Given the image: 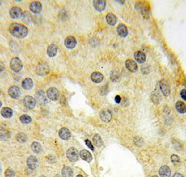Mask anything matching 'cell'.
<instances>
[{
	"label": "cell",
	"instance_id": "cell-25",
	"mask_svg": "<svg viewBox=\"0 0 186 177\" xmlns=\"http://www.w3.org/2000/svg\"><path fill=\"white\" fill-rule=\"evenodd\" d=\"M13 110L9 107H4L1 110V114L5 118H9L12 117Z\"/></svg>",
	"mask_w": 186,
	"mask_h": 177
},
{
	"label": "cell",
	"instance_id": "cell-43",
	"mask_svg": "<svg viewBox=\"0 0 186 177\" xmlns=\"http://www.w3.org/2000/svg\"><path fill=\"white\" fill-rule=\"evenodd\" d=\"M1 94H2V91H1V90H0V95H1Z\"/></svg>",
	"mask_w": 186,
	"mask_h": 177
},
{
	"label": "cell",
	"instance_id": "cell-7",
	"mask_svg": "<svg viewBox=\"0 0 186 177\" xmlns=\"http://www.w3.org/2000/svg\"><path fill=\"white\" fill-rule=\"evenodd\" d=\"M27 167L32 170H36L39 165L38 159H37L35 156L31 155V156L27 158Z\"/></svg>",
	"mask_w": 186,
	"mask_h": 177
},
{
	"label": "cell",
	"instance_id": "cell-40",
	"mask_svg": "<svg viewBox=\"0 0 186 177\" xmlns=\"http://www.w3.org/2000/svg\"><path fill=\"white\" fill-rule=\"evenodd\" d=\"M173 177H183V176L182 175V174H180L179 173H176V174H174Z\"/></svg>",
	"mask_w": 186,
	"mask_h": 177
},
{
	"label": "cell",
	"instance_id": "cell-2",
	"mask_svg": "<svg viewBox=\"0 0 186 177\" xmlns=\"http://www.w3.org/2000/svg\"><path fill=\"white\" fill-rule=\"evenodd\" d=\"M10 67L14 72H19L23 68L22 62L18 57H13L11 60Z\"/></svg>",
	"mask_w": 186,
	"mask_h": 177
},
{
	"label": "cell",
	"instance_id": "cell-14",
	"mask_svg": "<svg viewBox=\"0 0 186 177\" xmlns=\"http://www.w3.org/2000/svg\"><path fill=\"white\" fill-rule=\"evenodd\" d=\"M30 9L34 14H39L42 10V5L39 2H33L30 5Z\"/></svg>",
	"mask_w": 186,
	"mask_h": 177
},
{
	"label": "cell",
	"instance_id": "cell-24",
	"mask_svg": "<svg viewBox=\"0 0 186 177\" xmlns=\"http://www.w3.org/2000/svg\"><path fill=\"white\" fill-rule=\"evenodd\" d=\"M106 21H107L108 24L111 26H114L117 23L116 16L114 14H111V13H109V14H108L107 15H106Z\"/></svg>",
	"mask_w": 186,
	"mask_h": 177
},
{
	"label": "cell",
	"instance_id": "cell-38",
	"mask_svg": "<svg viewBox=\"0 0 186 177\" xmlns=\"http://www.w3.org/2000/svg\"><path fill=\"white\" fill-rule=\"evenodd\" d=\"M4 69H5V66H4V62L0 60V72H3V71L4 70Z\"/></svg>",
	"mask_w": 186,
	"mask_h": 177
},
{
	"label": "cell",
	"instance_id": "cell-17",
	"mask_svg": "<svg viewBox=\"0 0 186 177\" xmlns=\"http://www.w3.org/2000/svg\"><path fill=\"white\" fill-rule=\"evenodd\" d=\"M117 32L119 36H120L121 37H126L128 34V30H127V27L123 24H120L118 27H117Z\"/></svg>",
	"mask_w": 186,
	"mask_h": 177
},
{
	"label": "cell",
	"instance_id": "cell-45",
	"mask_svg": "<svg viewBox=\"0 0 186 177\" xmlns=\"http://www.w3.org/2000/svg\"><path fill=\"white\" fill-rule=\"evenodd\" d=\"M41 177H46V176H41Z\"/></svg>",
	"mask_w": 186,
	"mask_h": 177
},
{
	"label": "cell",
	"instance_id": "cell-37",
	"mask_svg": "<svg viewBox=\"0 0 186 177\" xmlns=\"http://www.w3.org/2000/svg\"><path fill=\"white\" fill-rule=\"evenodd\" d=\"M180 97L183 100H185L186 101V89H183L181 91H180Z\"/></svg>",
	"mask_w": 186,
	"mask_h": 177
},
{
	"label": "cell",
	"instance_id": "cell-42",
	"mask_svg": "<svg viewBox=\"0 0 186 177\" xmlns=\"http://www.w3.org/2000/svg\"><path fill=\"white\" fill-rule=\"evenodd\" d=\"M2 102H1V101H0V107H2Z\"/></svg>",
	"mask_w": 186,
	"mask_h": 177
},
{
	"label": "cell",
	"instance_id": "cell-12",
	"mask_svg": "<svg viewBox=\"0 0 186 177\" xmlns=\"http://www.w3.org/2000/svg\"><path fill=\"white\" fill-rule=\"evenodd\" d=\"M9 95L13 99H18L20 95V91L17 86H11L9 89Z\"/></svg>",
	"mask_w": 186,
	"mask_h": 177
},
{
	"label": "cell",
	"instance_id": "cell-13",
	"mask_svg": "<svg viewBox=\"0 0 186 177\" xmlns=\"http://www.w3.org/2000/svg\"><path fill=\"white\" fill-rule=\"evenodd\" d=\"M93 6L98 11H102L105 9L106 2L104 0H95L93 2Z\"/></svg>",
	"mask_w": 186,
	"mask_h": 177
},
{
	"label": "cell",
	"instance_id": "cell-36",
	"mask_svg": "<svg viewBox=\"0 0 186 177\" xmlns=\"http://www.w3.org/2000/svg\"><path fill=\"white\" fill-rule=\"evenodd\" d=\"M85 142H86V146L89 148V149H91L92 150H94V146H93V145L92 144L91 141H90V140L88 139H86V141H85Z\"/></svg>",
	"mask_w": 186,
	"mask_h": 177
},
{
	"label": "cell",
	"instance_id": "cell-6",
	"mask_svg": "<svg viewBox=\"0 0 186 177\" xmlns=\"http://www.w3.org/2000/svg\"><path fill=\"white\" fill-rule=\"evenodd\" d=\"M23 103L27 109H33L36 106V99L31 96H26L24 98Z\"/></svg>",
	"mask_w": 186,
	"mask_h": 177
},
{
	"label": "cell",
	"instance_id": "cell-35",
	"mask_svg": "<svg viewBox=\"0 0 186 177\" xmlns=\"http://www.w3.org/2000/svg\"><path fill=\"white\" fill-rule=\"evenodd\" d=\"M119 78V76H117V72L116 71H112L111 73V79L113 81H117Z\"/></svg>",
	"mask_w": 186,
	"mask_h": 177
},
{
	"label": "cell",
	"instance_id": "cell-27",
	"mask_svg": "<svg viewBox=\"0 0 186 177\" xmlns=\"http://www.w3.org/2000/svg\"><path fill=\"white\" fill-rule=\"evenodd\" d=\"M73 170L72 169L67 166L64 167L62 170V177H73Z\"/></svg>",
	"mask_w": 186,
	"mask_h": 177
},
{
	"label": "cell",
	"instance_id": "cell-34",
	"mask_svg": "<svg viewBox=\"0 0 186 177\" xmlns=\"http://www.w3.org/2000/svg\"><path fill=\"white\" fill-rule=\"evenodd\" d=\"M171 160L174 165H176V164H179L180 162V158L176 155H172L171 156Z\"/></svg>",
	"mask_w": 186,
	"mask_h": 177
},
{
	"label": "cell",
	"instance_id": "cell-18",
	"mask_svg": "<svg viewBox=\"0 0 186 177\" xmlns=\"http://www.w3.org/2000/svg\"><path fill=\"white\" fill-rule=\"evenodd\" d=\"M59 136L63 140H68L71 137V133L67 128H62L60 129Z\"/></svg>",
	"mask_w": 186,
	"mask_h": 177
},
{
	"label": "cell",
	"instance_id": "cell-23",
	"mask_svg": "<svg viewBox=\"0 0 186 177\" xmlns=\"http://www.w3.org/2000/svg\"><path fill=\"white\" fill-rule=\"evenodd\" d=\"M134 59L138 63L142 64L146 61V55L142 51H137L134 53Z\"/></svg>",
	"mask_w": 186,
	"mask_h": 177
},
{
	"label": "cell",
	"instance_id": "cell-31",
	"mask_svg": "<svg viewBox=\"0 0 186 177\" xmlns=\"http://www.w3.org/2000/svg\"><path fill=\"white\" fill-rule=\"evenodd\" d=\"M20 120L21 121V123H23L24 124H28V123H31L32 118L29 116L24 114V115H22L20 116Z\"/></svg>",
	"mask_w": 186,
	"mask_h": 177
},
{
	"label": "cell",
	"instance_id": "cell-41",
	"mask_svg": "<svg viewBox=\"0 0 186 177\" xmlns=\"http://www.w3.org/2000/svg\"><path fill=\"white\" fill-rule=\"evenodd\" d=\"M76 177H83V176L82 175H81V174H78V175L76 176Z\"/></svg>",
	"mask_w": 186,
	"mask_h": 177
},
{
	"label": "cell",
	"instance_id": "cell-9",
	"mask_svg": "<svg viewBox=\"0 0 186 177\" xmlns=\"http://www.w3.org/2000/svg\"><path fill=\"white\" fill-rule=\"evenodd\" d=\"M77 44L76 39L74 36H70L66 37L65 40V45L69 49H73L76 47Z\"/></svg>",
	"mask_w": 186,
	"mask_h": 177
},
{
	"label": "cell",
	"instance_id": "cell-16",
	"mask_svg": "<svg viewBox=\"0 0 186 177\" xmlns=\"http://www.w3.org/2000/svg\"><path fill=\"white\" fill-rule=\"evenodd\" d=\"M80 157L81 158L82 160H83L85 161H86L87 162H90L92 160V156L88 150H82L81 152H80Z\"/></svg>",
	"mask_w": 186,
	"mask_h": 177
},
{
	"label": "cell",
	"instance_id": "cell-19",
	"mask_svg": "<svg viewBox=\"0 0 186 177\" xmlns=\"http://www.w3.org/2000/svg\"><path fill=\"white\" fill-rule=\"evenodd\" d=\"M159 176L161 177H170L171 176V170L166 165L162 166L159 170Z\"/></svg>",
	"mask_w": 186,
	"mask_h": 177
},
{
	"label": "cell",
	"instance_id": "cell-4",
	"mask_svg": "<svg viewBox=\"0 0 186 177\" xmlns=\"http://www.w3.org/2000/svg\"><path fill=\"white\" fill-rule=\"evenodd\" d=\"M36 72L40 76H46L50 72V68L46 62H41L37 65Z\"/></svg>",
	"mask_w": 186,
	"mask_h": 177
},
{
	"label": "cell",
	"instance_id": "cell-20",
	"mask_svg": "<svg viewBox=\"0 0 186 177\" xmlns=\"http://www.w3.org/2000/svg\"><path fill=\"white\" fill-rule=\"evenodd\" d=\"M36 99L39 104L44 105L46 103V97L45 95L44 92L43 91H39L36 93Z\"/></svg>",
	"mask_w": 186,
	"mask_h": 177
},
{
	"label": "cell",
	"instance_id": "cell-33",
	"mask_svg": "<svg viewBox=\"0 0 186 177\" xmlns=\"http://www.w3.org/2000/svg\"><path fill=\"white\" fill-rule=\"evenodd\" d=\"M4 174L6 177H14L15 176L14 171L11 170V169H7V170L5 171Z\"/></svg>",
	"mask_w": 186,
	"mask_h": 177
},
{
	"label": "cell",
	"instance_id": "cell-1",
	"mask_svg": "<svg viewBox=\"0 0 186 177\" xmlns=\"http://www.w3.org/2000/svg\"><path fill=\"white\" fill-rule=\"evenodd\" d=\"M9 32L15 37L21 39L27 35L28 29L26 26L19 23H12L9 26Z\"/></svg>",
	"mask_w": 186,
	"mask_h": 177
},
{
	"label": "cell",
	"instance_id": "cell-15",
	"mask_svg": "<svg viewBox=\"0 0 186 177\" xmlns=\"http://www.w3.org/2000/svg\"><path fill=\"white\" fill-rule=\"evenodd\" d=\"M159 87H160V90L163 94L164 96H168L170 94V88L169 84L167 83V82L165 81H162L159 83Z\"/></svg>",
	"mask_w": 186,
	"mask_h": 177
},
{
	"label": "cell",
	"instance_id": "cell-28",
	"mask_svg": "<svg viewBox=\"0 0 186 177\" xmlns=\"http://www.w3.org/2000/svg\"><path fill=\"white\" fill-rule=\"evenodd\" d=\"M176 109L177 112L180 113H186V106L181 101H178L176 104Z\"/></svg>",
	"mask_w": 186,
	"mask_h": 177
},
{
	"label": "cell",
	"instance_id": "cell-8",
	"mask_svg": "<svg viewBox=\"0 0 186 177\" xmlns=\"http://www.w3.org/2000/svg\"><path fill=\"white\" fill-rule=\"evenodd\" d=\"M10 16L13 19H18L23 15V11L18 6L12 7L9 11Z\"/></svg>",
	"mask_w": 186,
	"mask_h": 177
},
{
	"label": "cell",
	"instance_id": "cell-5",
	"mask_svg": "<svg viewBox=\"0 0 186 177\" xmlns=\"http://www.w3.org/2000/svg\"><path fill=\"white\" fill-rule=\"evenodd\" d=\"M46 95L48 98L50 99V100H53V101L57 100L58 98H59V96H60L58 90L55 88H53H53H50L49 89L47 90Z\"/></svg>",
	"mask_w": 186,
	"mask_h": 177
},
{
	"label": "cell",
	"instance_id": "cell-26",
	"mask_svg": "<svg viewBox=\"0 0 186 177\" xmlns=\"http://www.w3.org/2000/svg\"><path fill=\"white\" fill-rule=\"evenodd\" d=\"M22 87L25 90H30L33 87V81L30 78H26L22 82Z\"/></svg>",
	"mask_w": 186,
	"mask_h": 177
},
{
	"label": "cell",
	"instance_id": "cell-21",
	"mask_svg": "<svg viewBox=\"0 0 186 177\" xmlns=\"http://www.w3.org/2000/svg\"><path fill=\"white\" fill-rule=\"evenodd\" d=\"M91 80L95 83H99L103 81L104 76L100 72H93L91 74Z\"/></svg>",
	"mask_w": 186,
	"mask_h": 177
},
{
	"label": "cell",
	"instance_id": "cell-10",
	"mask_svg": "<svg viewBox=\"0 0 186 177\" xmlns=\"http://www.w3.org/2000/svg\"><path fill=\"white\" fill-rule=\"evenodd\" d=\"M100 118L103 122L104 123H109L112 119V114L109 110L104 109L100 113Z\"/></svg>",
	"mask_w": 186,
	"mask_h": 177
},
{
	"label": "cell",
	"instance_id": "cell-22",
	"mask_svg": "<svg viewBox=\"0 0 186 177\" xmlns=\"http://www.w3.org/2000/svg\"><path fill=\"white\" fill-rule=\"evenodd\" d=\"M57 53V46L55 44H51L47 49V54L49 57H55Z\"/></svg>",
	"mask_w": 186,
	"mask_h": 177
},
{
	"label": "cell",
	"instance_id": "cell-32",
	"mask_svg": "<svg viewBox=\"0 0 186 177\" xmlns=\"http://www.w3.org/2000/svg\"><path fill=\"white\" fill-rule=\"evenodd\" d=\"M16 139L18 142H20V143H24V142L26 141L27 137L24 133H20L16 135Z\"/></svg>",
	"mask_w": 186,
	"mask_h": 177
},
{
	"label": "cell",
	"instance_id": "cell-11",
	"mask_svg": "<svg viewBox=\"0 0 186 177\" xmlns=\"http://www.w3.org/2000/svg\"><path fill=\"white\" fill-rule=\"evenodd\" d=\"M125 67L129 72H135L138 70V65L136 62L132 60H127L125 62Z\"/></svg>",
	"mask_w": 186,
	"mask_h": 177
},
{
	"label": "cell",
	"instance_id": "cell-44",
	"mask_svg": "<svg viewBox=\"0 0 186 177\" xmlns=\"http://www.w3.org/2000/svg\"><path fill=\"white\" fill-rule=\"evenodd\" d=\"M153 177H158V176H153Z\"/></svg>",
	"mask_w": 186,
	"mask_h": 177
},
{
	"label": "cell",
	"instance_id": "cell-39",
	"mask_svg": "<svg viewBox=\"0 0 186 177\" xmlns=\"http://www.w3.org/2000/svg\"><path fill=\"white\" fill-rule=\"evenodd\" d=\"M115 102L117 103V104H119L121 102V97L119 95H116L115 97Z\"/></svg>",
	"mask_w": 186,
	"mask_h": 177
},
{
	"label": "cell",
	"instance_id": "cell-29",
	"mask_svg": "<svg viewBox=\"0 0 186 177\" xmlns=\"http://www.w3.org/2000/svg\"><path fill=\"white\" fill-rule=\"evenodd\" d=\"M93 142H94L95 146H96L98 148L102 147V145H103L102 139L98 134H95V136L93 137Z\"/></svg>",
	"mask_w": 186,
	"mask_h": 177
},
{
	"label": "cell",
	"instance_id": "cell-3",
	"mask_svg": "<svg viewBox=\"0 0 186 177\" xmlns=\"http://www.w3.org/2000/svg\"><path fill=\"white\" fill-rule=\"evenodd\" d=\"M66 157L71 162H76L78 160L79 153L76 148L71 147L66 151Z\"/></svg>",
	"mask_w": 186,
	"mask_h": 177
},
{
	"label": "cell",
	"instance_id": "cell-30",
	"mask_svg": "<svg viewBox=\"0 0 186 177\" xmlns=\"http://www.w3.org/2000/svg\"><path fill=\"white\" fill-rule=\"evenodd\" d=\"M31 149L36 153H40L42 151L41 145L39 142H33L31 145Z\"/></svg>",
	"mask_w": 186,
	"mask_h": 177
}]
</instances>
